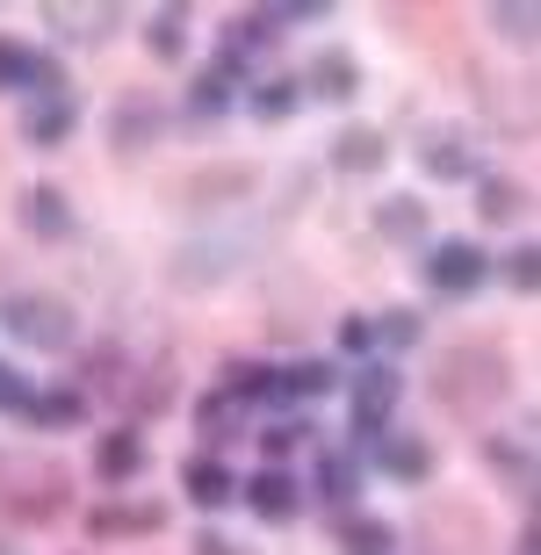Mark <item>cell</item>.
<instances>
[{
	"label": "cell",
	"instance_id": "cell-1",
	"mask_svg": "<svg viewBox=\"0 0 541 555\" xmlns=\"http://www.w3.org/2000/svg\"><path fill=\"white\" fill-rule=\"evenodd\" d=\"M513 353L499 339H455V347L434 353V369H426V397H434L448 418H484L499 412L505 397H513Z\"/></svg>",
	"mask_w": 541,
	"mask_h": 555
},
{
	"label": "cell",
	"instance_id": "cell-2",
	"mask_svg": "<svg viewBox=\"0 0 541 555\" xmlns=\"http://www.w3.org/2000/svg\"><path fill=\"white\" fill-rule=\"evenodd\" d=\"M65 505H73V469L51 462V454H29V462H0V519L8 527H59Z\"/></svg>",
	"mask_w": 541,
	"mask_h": 555
},
{
	"label": "cell",
	"instance_id": "cell-3",
	"mask_svg": "<svg viewBox=\"0 0 541 555\" xmlns=\"http://www.w3.org/2000/svg\"><path fill=\"white\" fill-rule=\"evenodd\" d=\"M0 325L15 332L29 353H73L80 347V310L59 288H8L0 296Z\"/></svg>",
	"mask_w": 541,
	"mask_h": 555
},
{
	"label": "cell",
	"instance_id": "cell-4",
	"mask_svg": "<svg viewBox=\"0 0 541 555\" xmlns=\"http://www.w3.org/2000/svg\"><path fill=\"white\" fill-rule=\"evenodd\" d=\"M339 390H347V448H375V440L390 433L397 404H404V369H390V361H361Z\"/></svg>",
	"mask_w": 541,
	"mask_h": 555
},
{
	"label": "cell",
	"instance_id": "cell-5",
	"mask_svg": "<svg viewBox=\"0 0 541 555\" xmlns=\"http://www.w3.org/2000/svg\"><path fill=\"white\" fill-rule=\"evenodd\" d=\"M253 188H260V166L253 159H203L195 173H181L167 188V203H181L188 217H217V209H239Z\"/></svg>",
	"mask_w": 541,
	"mask_h": 555
},
{
	"label": "cell",
	"instance_id": "cell-6",
	"mask_svg": "<svg viewBox=\"0 0 541 555\" xmlns=\"http://www.w3.org/2000/svg\"><path fill=\"white\" fill-rule=\"evenodd\" d=\"M418 282L434 288L440 304H469L484 282H491V253L477 238H434V246L418 253Z\"/></svg>",
	"mask_w": 541,
	"mask_h": 555
},
{
	"label": "cell",
	"instance_id": "cell-7",
	"mask_svg": "<svg viewBox=\"0 0 541 555\" xmlns=\"http://www.w3.org/2000/svg\"><path fill=\"white\" fill-rule=\"evenodd\" d=\"M167 130H173V108L159 102V94H145V87H124L116 108H108V124H102V138H108L116 159H145Z\"/></svg>",
	"mask_w": 541,
	"mask_h": 555
},
{
	"label": "cell",
	"instance_id": "cell-8",
	"mask_svg": "<svg viewBox=\"0 0 541 555\" xmlns=\"http://www.w3.org/2000/svg\"><path fill=\"white\" fill-rule=\"evenodd\" d=\"M418 173H426V181H448V188H477L484 181V152H477V138H469V130L462 124H426L418 130Z\"/></svg>",
	"mask_w": 541,
	"mask_h": 555
},
{
	"label": "cell",
	"instance_id": "cell-9",
	"mask_svg": "<svg viewBox=\"0 0 541 555\" xmlns=\"http://www.w3.org/2000/svg\"><path fill=\"white\" fill-rule=\"evenodd\" d=\"M167 519H173L167 498H94L80 527L87 541H152V534H167Z\"/></svg>",
	"mask_w": 541,
	"mask_h": 555
},
{
	"label": "cell",
	"instance_id": "cell-10",
	"mask_svg": "<svg viewBox=\"0 0 541 555\" xmlns=\"http://www.w3.org/2000/svg\"><path fill=\"white\" fill-rule=\"evenodd\" d=\"M239 102H246V73H239V65H224V59H209V65H195V73H188V94H181V116H173V124H181V130H203V124H217V116H231Z\"/></svg>",
	"mask_w": 541,
	"mask_h": 555
},
{
	"label": "cell",
	"instance_id": "cell-11",
	"mask_svg": "<svg viewBox=\"0 0 541 555\" xmlns=\"http://www.w3.org/2000/svg\"><path fill=\"white\" fill-rule=\"evenodd\" d=\"M15 231H22V238H37V246H65V238H80L73 195H65L59 181H29V188H15Z\"/></svg>",
	"mask_w": 541,
	"mask_h": 555
},
{
	"label": "cell",
	"instance_id": "cell-12",
	"mask_svg": "<svg viewBox=\"0 0 541 555\" xmlns=\"http://www.w3.org/2000/svg\"><path fill=\"white\" fill-rule=\"evenodd\" d=\"M282 37H289L282 8H231V15H224V37H217V59L239 65V73H253V59H268Z\"/></svg>",
	"mask_w": 541,
	"mask_h": 555
},
{
	"label": "cell",
	"instance_id": "cell-13",
	"mask_svg": "<svg viewBox=\"0 0 541 555\" xmlns=\"http://www.w3.org/2000/svg\"><path fill=\"white\" fill-rule=\"evenodd\" d=\"M239 505H246V513L260 519V527H296L311 498H304L296 469H268V462H260L253 476H239Z\"/></svg>",
	"mask_w": 541,
	"mask_h": 555
},
{
	"label": "cell",
	"instance_id": "cell-14",
	"mask_svg": "<svg viewBox=\"0 0 541 555\" xmlns=\"http://www.w3.org/2000/svg\"><path fill=\"white\" fill-rule=\"evenodd\" d=\"M173 404H181V361H173V353H152V361H138V375H130V390H124L130 426L173 418Z\"/></svg>",
	"mask_w": 541,
	"mask_h": 555
},
{
	"label": "cell",
	"instance_id": "cell-15",
	"mask_svg": "<svg viewBox=\"0 0 541 555\" xmlns=\"http://www.w3.org/2000/svg\"><path fill=\"white\" fill-rule=\"evenodd\" d=\"M304 102H333V108H347V102H361V87H369V73H361V59L347 51V43H325L304 73Z\"/></svg>",
	"mask_w": 541,
	"mask_h": 555
},
{
	"label": "cell",
	"instance_id": "cell-16",
	"mask_svg": "<svg viewBox=\"0 0 541 555\" xmlns=\"http://www.w3.org/2000/svg\"><path fill=\"white\" fill-rule=\"evenodd\" d=\"M347 375H339V361H325V353H296V361H282L268 383V404H282V412H304V404H318V397H333Z\"/></svg>",
	"mask_w": 541,
	"mask_h": 555
},
{
	"label": "cell",
	"instance_id": "cell-17",
	"mask_svg": "<svg viewBox=\"0 0 541 555\" xmlns=\"http://www.w3.org/2000/svg\"><path fill=\"white\" fill-rule=\"evenodd\" d=\"M325 166H333L339 181H375V173L390 166V130H375V124H339L333 144H325Z\"/></svg>",
	"mask_w": 541,
	"mask_h": 555
},
{
	"label": "cell",
	"instance_id": "cell-18",
	"mask_svg": "<svg viewBox=\"0 0 541 555\" xmlns=\"http://www.w3.org/2000/svg\"><path fill=\"white\" fill-rule=\"evenodd\" d=\"M361 491H369V462H361V448H347V440H325L311 498L325 505V513H355V498H361Z\"/></svg>",
	"mask_w": 541,
	"mask_h": 555
},
{
	"label": "cell",
	"instance_id": "cell-19",
	"mask_svg": "<svg viewBox=\"0 0 541 555\" xmlns=\"http://www.w3.org/2000/svg\"><path fill=\"white\" fill-rule=\"evenodd\" d=\"M477 462L499 476L513 498H520L527 513H534V491H541V476H534V440H513V433H477Z\"/></svg>",
	"mask_w": 541,
	"mask_h": 555
},
{
	"label": "cell",
	"instance_id": "cell-20",
	"mask_svg": "<svg viewBox=\"0 0 541 555\" xmlns=\"http://www.w3.org/2000/svg\"><path fill=\"white\" fill-rule=\"evenodd\" d=\"M80 361H73V383H80L87 397H108V404H124L130 375H138V361H130V347H116V339H87V347H73Z\"/></svg>",
	"mask_w": 541,
	"mask_h": 555
},
{
	"label": "cell",
	"instance_id": "cell-21",
	"mask_svg": "<svg viewBox=\"0 0 541 555\" xmlns=\"http://www.w3.org/2000/svg\"><path fill=\"white\" fill-rule=\"evenodd\" d=\"M369 231L397 253H426L434 246V209L418 203V195H383V203L369 209Z\"/></svg>",
	"mask_w": 541,
	"mask_h": 555
},
{
	"label": "cell",
	"instance_id": "cell-22",
	"mask_svg": "<svg viewBox=\"0 0 541 555\" xmlns=\"http://www.w3.org/2000/svg\"><path fill=\"white\" fill-rule=\"evenodd\" d=\"M369 462L390 476V483H412V491H418V483H434L440 448L426 440V433H397V426H390V433H383V440L369 448Z\"/></svg>",
	"mask_w": 541,
	"mask_h": 555
},
{
	"label": "cell",
	"instance_id": "cell-23",
	"mask_svg": "<svg viewBox=\"0 0 541 555\" xmlns=\"http://www.w3.org/2000/svg\"><path fill=\"white\" fill-rule=\"evenodd\" d=\"M181 498L195 505V513H224V505H239V469H231L224 454H188L181 462Z\"/></svg>",
	"mask_w": 541,
	"mask_h": 555
},
{
	"label": "cell",
	"instance_id": "cell-24",
	"mask_svg": "<svg viewBox=\"0 0 541 555\" xmlns=\"http://www.w3.org/2000/svg\"><path fill=\"white\" fill-rule=\"evenodd\" d=\"M15 130H22V144H29V152H59V144H73V130H80V94H59V102H22Z\"/></svg>",
	"mask_w": 541,
	"mask_h": 555
},
{
	"label": "cell",
	"instance_id": "cell-25",
	"mask_svg": "<svg viewBox=\"0 0 541 555\" xmlns=\"http://www.w3.org/2000/svg\"><path fill=\"white\" fill-rule=\"evenodd\" d=\"M145 462H152V448H145V426H108L102 440H94V476H102L108 491L116 483H130V476H145Z\"/></svg>",
	"mask_w": 541,
	"mask_h": 555
},
{
	"label": "cell",
	"instance_id": "cell-26",
	"mask_svg": "<svg viewBox=\"0 0 541 555\" xmlns=\"http://www.w3.org/2000/svg\"><path fill=\"white\" fill-rule=\"evenodd\" d=\"M239 108H246L260 130H282V124L304 116V80H296V73H268V80L246 87V102H239Z\"/></svg>",
	"mask_w": 541,
	"mask_h": 555
},
{
	"label": "cell",
	"instance_id": "cell-27",
	"mask_svg": "<svg viewBox=\"0 0 541 555\" xmlns=\"http://www.w3.org/2000/svg\"><path fill=\"white\" fill-rule=\"evenodd\" d=\"M333 555H404V534L375 513H333Z\"/></svg>",
	"mask_w": 541,
	"mask_h": 555
},
{
	"label": "cell",
	"instance_id": "cell-28",
	"mask_svg": "<svg viewBox=\"0 0 541 555\" xmlns=\"http://www.w3.org/2000/svg\"><path fill=\"white\" fill-rule=\"evenodd\" d=\"M195 440H203V454H224L246 440V404H231L224 390H203L195 397Z\"/></svg>",
	"mask_w": 541,
	"mask_h": 555
},
{
	"label": "cell",
	"instance_id": "cell-29",
	"mask_svg": "<svg viewBox=\"0 0 541 555\" xmlns=\"http://www.w3.org/2000/svg\"><path fill=\"white\" fill-rule=\"evenodd\" d=\"M94 418V397L80 390V383H51V390H37V404H29V418L22 426H37V433H73Z\"/></svg>",
	"mask_w": 541,
	"mask_h": 555
},
{
	"label": "cell",
	"instance_id": "cell-30",
	"mask_svg": "<svg viewBox=\"0 0 541 555\" xmlns=\"http://www.w3.org/2000/svg\"><path fill=\"white\" fill-rule=\"evenodd\" d=\"M527 209H534V188H527L520 173H484V181H477V217H484L491 231L520 224Z\"/></svg>",
	"mask_w": 541,
	"mask_h": 555
},
{
	"label": "cell",
	"instance_id": "cell-31",
	"mask_svg": "<svg viewBox=\"0 0 541 555\" xmlns=\"http://www.w3.org/2000/svg\"><path fill=\"white\" fill-rule=\"evenodd\" d=\"M43 29L59 43H108L124 29V8H43Z\"/></svg>",
	"mask_w": 541,
	"mask_h": 555
},
{
	"label": "cell",
	"instance_id": "cell-32",
	"mask_svg": "<svg viewBox=\"0 0 541 555\" xmlns=\"http://www.w3.org/2000/svg\"><path fill=\"white\" fill-rule=\"evenodd\" d=\"M188 29H195L188 0H173V8H152V15H145V59H152V65H181V59H188Z\"/></svg>",
	"mask_w": 541,
	"mask_h": 555
},
{
	"label": "cell",
	"instance_id": "cell-33",
	"mask_svg": "<svg viewBox=\"0 0 541 555\" xmlns=\"http://www.w3.org/2000/svg\"><path fill=\"white\" fill-rule=\"evenodd\" d=\"M268 383H274V361H260V353H224L217 361V390L231 404H268Z\"/></svg>",
	"mask_w": 541,
	"mask_h": 555
},
{
	"label": "cell",
	"instance_id": "cell-34",
	"mask_svg": "<svg viewBox=\"0 0 541 555\" xmlns=\"http://www.w3.org/2000/svg\"><path fill=\"white\" fill-rule=\"evenodd\" d=\"M311 440H318L311 412H282L274 426H260V454H268V469H289V454L311 448Z\"/></svg>",
	"mask_w": 541,
	"mask_h": 555
},
{
	"label": "cell",
	"instance_id": "cell-35",
	"mask_svg": "<svg viewBox=\"0 0 541 555\" xmlns=\"http://www.w3.org/2000/svg\"><path fill=\"white\" fill-rule=\"evenodd\" d=\"M369 325H375V347L412 353L418 339H426V310H412V304H390V310H375Z\"/></svg>",
	"mask_w": 541,
	"mask_h": 555
},
{
	"label": "cell",
	"instance_id": "cell-36",
	"mask_svg": "<svg viewBox=\"0 0 541 555\" xmlns=\"http://www.w3.org/2000/svg\"><path fill=\"white\" fill-rule=\"evenodd\" d=\"M491 274H499L513 296H534V288H541V246H534V238H520L505 260H491Z\"/></svg>",
	"mask_w": 541,
	"mask_h": 555
},
{
	"label": "cell",
	"instance_id": "cell-37",
	"mask_svg": "<svg viewBox=\"0 0 541 555\" xmlns=\"http://www.w3.org/2000/svg\"><path fill=\"white\" fill-rule=\"evenodd\" d=\"M37 43L22 37H0V94H29V80H37Z\"/></svg>",
	"mask_w": 541,
	"mask_h": 555
},
{
	"label": "cell",
	"instance_id": "cell-38",
	"mask_svg": "<svg viewBox=\"0 0 541 555\" xmlns=\"http://www.w3.org/2000/svg\"><path fill=\"white\" fill-rule=\"evenodd\" d=\"M333 347L347 353V361H369V353H375V325H369V310H339V318H333Z\"/></svg>",
	"mask_w": 541,
	"mask_h": 555
},
{
	"label": "cell",
	"instance_id": "cell-39",
	"mask_svg": "<svg viewBox=\"0 0 541 555\" xmlns=\"http://www.w3.org/2000/svg\"><path fill=\"white\" fill-rule=\"evenodd\" d=\"M29 404H37V383H29L22 369H8V361H0V412L29 418Z\"/></svg>",
	"mask_w": 541,
	"mask_h": 555
},
{
	"label": "cell",
	"instance_id": "cell-40",
	"mask_svg": "<svg viewBox=\"0 0 541 555\" xmlns=\"http://www.w3.org/2000/svg\"><path fill=\"white\" fill-rule=\"evenodd\" d=\"M534 8H491V29H505L513 43H534Z\"/></svg>",
	"mask_w": 541,
	"mask_h": 555
},
{
	"label": "cell",
	"instance_id": "cell-41",
	"mask_svg": "<svg viewBox=\"0 0 541 555\" xmlns=\"http://www.w3.org/2000/svg\"><path fill=\"white\" fill-rule=\"evenodd\" d=\"M325 15H333L325 0H289V8H282V22H289V29H304V22H325Z\"/></svg>",
	"mask_w": 541,
	"mask_h": 555
},
{
	"label": "cell",
	"instance_id": "cell-42",
	"mask_svg": "<svg viewBox=\"0 0 541 555\" xmlns=\"http://www.w3.org/2000/svg\"><path fill=\"white\" fill-rule=\"evenodd\" d=\"M231 541L217 534V527H195V534H188V555H224Z\"/></svg>",
	"mask_w": 541,
	"mask_h": 555
},
{
	"label": "cell",
	"instance_id": "cell-43",
	"mask_svg": "<svg viewBox=\"0 0 541 555\" xmlns=\"http://www.w3.org/2000/svg\"><path fill=\"white\" fill-rule=\"evenodd\" d=\"M513 555H541V527H534V513L520 519V541H513Z\"/></svg>",
	"mask_w": 541,
	"mask_h": 555
},
{
	"label": "cell",
	"instance_id": "cell-44",
	"mask_svg": "<svg viewBox=\"0 0 541 555\" xmlns=\"http://www.w3.org/2000/svg\"><path fill=\"white\" fill-rule=\"evenodd\" d=\"M0 555H22V548H15V541H0Z\"/></svg>",
	"mask_w": 541,
	"mask_h": 555
},
{
	"label": "cell",
	"instance_id": "cell-45",
	"mask_svg": "<svg viewBox=\"0 0 541 555\" xmlns=\"http://www.w3.org/2000/svg\"><path fill=\"white\" fill-rule=\"evenodd\" d=\"M224 555H246V548H224Z\"/></svg>",
	"mask_w": 541,
	"mask_h": 555
}]
</instances>
